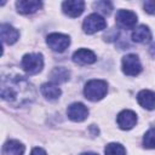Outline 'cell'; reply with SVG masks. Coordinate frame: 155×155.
Returning <instances> with one entry per match:
<instances>
[{"mask_svg": "<svg viewBox=\"0 0 155 155\" xmlns=\"http://www.w3.org/2000/svg\"><path fill=\"white\" fill-rule=\"evenodd\" d=\"M35 97V90L23 76H8L1 81V98L15 107L29 103Z\"/></svg>", "mask_w": 155, "mask_h": 155, "instance_id": "6da1fadb", "label": "cell"}, {"mask_svg": "<svg viewBox=\"0 0 155 155\" xmlns=\"http://www.w3.org/2000/svg\"><path fill=\"white\" fill-rule=\"evenodd\" d=\"M108 92V85L104 80H98V79H93L90 80L84 88V94L88 101L92 102H97L101 101L103 97H105Z\"/></svg>", "mask_w": 155, "mask_h": 155, "instance_id": "7a4b0ae2", "label": "cell"}, {"mask_svg": "<svg viewBox=\"0 0 155 155\" xmlns=\"http://www.w3.org/2000/svg\"><path fill=\"white\" fill-rule=\"evenodd\" d=\"M22 68L29 75L40 73L44 68V58L41 53H27L22 58Z\"/></svg>", "mask_w": 155, "mask_h": 155, "instance_id": "3957f363", "label": "cell"}, {"mask_svg": "<svg viewBox=\"0 0 155 155\" xmlns=\"http://www.w3.org/2000/svg\"><path fill=\"white\" fill-rule=\"evenodd\" d=\"M105 27H107L105 19L98 13H92L87 16L82 23V29L86 34H94L99 30L105 29Z\"/></svg>", "mask_w": 155, "mask_h": 155, "instance_id": "277c9868", "label": "cell"}, {"mask_svg": "<svg viewBox=\"0 0 155 155\" xmlns=\"http://www.w3.org/2000/svg\"><path fill=\"white\" fill-rule=\"evenodd\" d=\"M46 42L48 47L54 52H63L68 48L70 45V39L68 35L61 34V33H52L48 34L46 38Z\"/></svg>", "mask_w": 155, "mask_h": 155, "instance_id": "5b68a950", "label": "cell"}, {"mask_svg": "<svg viewBox=\"0 0 155 155\" xmlns=\"http://www.w3.org/2000/svg\"><path fill=\"white\" fill-rule=\"evenodd\" d=\"M122 71L128 76H136L142 71V64L138 56L126 54L122 58Z\"/></svg>", "mask_w": 155, "mask_h": 155, "instance_id": "8992f818", "label": "cell"}, {"mask_svg": "<svg viewBox=\"0 0 155 155\" xmlns=\"http://www.w3.org/2000/svg\"><path fill=\"white\" fill-rule=\"evenodd\" d=\"M115 19L119 27L124 29H133L137 23V15L130 10H119Z\"/></svg>", "mask_w": 155, "mask_h": 155, "instance_id": "52a82bcc", "label": "cell"}, {"mask_svg": "<svg viewBox=\"0 0 155 155\" xmlns=\"http://www.w3.org/2000/svg\"><path fill=\"white\" fill-rule=\"evenodd\" d=\"M67 115L71 121L81 122L87 119L88 116V109L82 103H73L67 109Z\"/></svg>", "mask_w": 155, "mask_h": 155, "instance_id": "ba28073f", "label": "cell"}, {"mask_svg": "<svg viewBox=\"0 0 155 155\" xmlns=\"http://www.w3.org/2000/svg\"><path fill=\"white\" fill-rule=\"evenodd\" d=\"M116 121L121 130H131L137 124V114L132 110L125 109L121 113H119Z\"/></svg>", "mask_w": 155, "mask_h": 155, "instance_id": "9c48e42d", "label": "cell"}, {"mask_svg": "<svg viewBox=\"0 0 155 155\" xmlns=\"http://www.w3.org/2000/svg\"><path fill=\"white\" fill-rule=\"evenodd\" d=\"M85 2L82 0H68L62 4V10L69 17H78L84 12Z\"/></svg>", "mask_w": 155, "mask_h": 155, "instance_id": "30bf717a", "label": "cell"}, {"mask_svg": "<svg viewBox=\"0 0 155 155\" xmlns=\"http://www.w3.org/2000/svg\"><path fill=\"white\" fill-rule=\"evenodd\" d=\"M73 61L80 65H87L94 63L97 61V57L91 50L80 48L73 53Z\"/></svg>", "mask_w": 155, "mask_h": 155, "instance_id": "8fae6325", "label": "cell"}, {"mask_svg": "<svg viewBox=\"0 0 155 155\" xmlns=\"http://www.w3.org/2000/svg\"><path fill=\"white\" fill-rule=\"evenodd\" d=\"M41 6H42V2L36 1V0H19L16 2L17 11L19 13H23V15L34 13L38 10H40Z\"/></svg>", "mask_w": 155, "mask_h": 155, "instance_id": "7c38bea8", "label": "cell"}, {"mask_svg": "<svg viewBox=\"0 0 155 155\" xmlns=\"http://www.w3.org/2000/svg\"><path fill=\"white\" fill-rule=\"evenodd\" d=\"M0 33H1V40L4 44L7 45H12L15 44L18 38H19V33L17 29H15L12 25L10 24H1L0 27Z\"/></svg>", "mask_w": 155, "mask_h": 155, "instance_id": "4fadbf2b", "label": "cell"}, {"mask_svg": "<svg viewBox=\"0 0 155 155\" xmlns=\"http://www.w3.org/2000/svg\"><path fill=\"white\" fill-rule=\"evenodd\" d=\"M137 101L143 108L148 110L155 109V92L150 90H142L137 94Z\"/></svg>", "mask_w": 155, "mask_h": 155, "instance_id": "5bb4252c", "label": "cell"}, {"mask_svg": "<svg viewBox=\"0 0 155 155\" xmlns=\"http://www.w3.org/2000/svg\"><path fill=\"white\" fill-rule=\"evenodd\" d=\"M25 151L24 145L19 140H7L2 147V155H23Z\"/></svg>", "mask_w": 155, "mask_h": 155, "instance_id": "9a60e30c", "label": "cell"}, {"mask_svg": "<svg viewBox=\"0 0 155 155\" xmlns=\"http://www.w3.org/2000/svg\"><path fill=\"white\" fill-rule=\"evenodd\" d=\"M132 40L139 44H147L151 40V31L147 25H139L132 31Z\"/></svg>", "mask_w": 155, "mask_h": 155, "instance_id": "2e32d148", "label": "cell"}, {"mask_svg": "<svg viewBox=\"0 0 155 155\" xmlns=\"http://www.w3.org/2000/svg\"><path fill=\"white\" fill-rule=\"evenodd\" d=\"M41 93L47 99L53 101V99L59 98L62 91H61V88L56 84H53V82H46V84L41 85Z\"/></svg>", "mask_w": 155, "mask_h": 155, "instance_id": "e0dca14e", "label": "cell"}, {"mask_svg": "<svg viewBox=\"0 0 155 155\" xmlns=\"http://www.w3.org/2000/svg\"><path fill=\"white\" fill-rule=\"evenodd\" d=\"M50 76H51V80L53 84H61V82H65L69 80L70 73L68 69H65L63 67H57V68H53Z\"/></svg>", "mask_w": 155, "mask_h": 155, "instance_id": "ac0fdd59", "label": "cell"}, {"mask_svg": "<svg viewBox=\"0 0 155 155\" xmlns=\"http://www.w3.org/2000/svg\"><path fill=\"white\" fill-rule=\"evenodd\" d=\"M105 155H126V149L120 143H109L104 149Z\"/></svg>", "mask_w": 155, "mask_h": 155, "instance_id": "d6986e66", "label": "cell"}, {"mask_svg": "<svg viewBox=\"0 0 155 155\" xmlns=\"http://www.w3.org/2000/svg\"><path fill=\"white\" fill-rule=\"evenodd\" d=\"M143 145L148 149H155V128H150L143 137Z\"/></svg>", "mask_w": 155, "mask_h": 155, "instance_id": "ffe728a7", "label": "cell"}, {"mask_svg": "<svg viewBox=\"0 0 155 155\" xmlns=\"http://www.w3.org/2000/svg\"><path fill=\"white\" fill-rule=\"evenodd\" d=\"M93 7L104 15H109L113 10V5L110 1H97L93 4Z\"/></svg>", "mask_w": 155, "mask_h": 155, "instance_id": "44dd1931", "label": "cell"}, {"mask_svg": "<svg viewBox=\"0 0 155 155\" xmlns=\"http://www.w3.org/2000/svg\"><path fill=\"white\" fill-rule=\"evenodd\" d=\"M144 10L150 13V15H155V0H148L144 2Z\"/></svg>", "mask_w": 155, "mask_h": 155, "instance_id": "7402d4cb", "label": "cell"}, {"mask_svg": "<svg viewBox=\"0 0 155 155\" xmlns=\"http://www.w3.org/2000/svg\"><path fill=\"white\" fill-rule=\"evenodd\" d=\"M117 36H119V31L116 29H111L104 35V38H107L105 40H108V41H114V40H116Z\"/></svg>", "mask_w": 155, "mask_h": 155, "instance_id": "603a6c76", "label": "cell"}, {"mask_svg": "<svg viewBox=\"0 0 155 155\" xmlns=\"http://www.w3.org/2000/svg\"><path fill=\"white\" fill-rule=\"evenodd\" d=\"M30 155H47L46 151L42 148H34L30 153Z\"/></svg>", "mask_w": 155, "mask_h": 155, "instance_id": "cb8c5ba5", "label": "cell"}, {"mask_svg": "<svg viewBox=\"0 0 155 155\" xmlns=\"http://www.w3.org/2000/svg\"><path fill=\"white\" fill-rule=\"evenodd\" d=\"M80 155H98V154H96V153H82Z\"/></svg>", "mask_w": 155, "mask_h": 155, "instance_id": "d4e9b609", "label": "cell"}, {"mask_svg": "<svg viewBox=\"0 0 155 155\" xmlns=\"http://www.w3.org/2000/svg\"><path fill=\"white\" fill-rule=\"evenodd\" d=\"M150 51H151V53H153V54H155V44H154V45L151 46V48H150Z\"/></svg>", "mask_w": 155, "mask_h": 155, "instance_id": "484cf974", "label": "cell"}]
</instances>
